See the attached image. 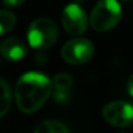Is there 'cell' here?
I'll return each mask as SVG.
<instances>
[{
  "label": "cell",
  "mask_w": 133,
  "mask_h": 133,
  "mask_svg": "<svg viewBox=\"0 0 133 133\" xmlns=\"http://www.w3.org/2000/svg\"><path fill=\"white\" fill-rule=\"evenodd\" d=\"M53 88L58 93L67 92L74 84V78L70 74H58L53 78Z\"/></svg>",
  "instance_id": "11"
},
{
  "label": "cell",
  "mask_w": 133,
  "mask_h": 133,
  "mask_svg": "<svg viewBox=\"0 0 133 133\" xmlns=\"http://www.w3.org/2000/svg\"><path fill=\"white\" fill-rule=\"evenodd\" d=\"M102 116L114 127H129L133 124V105L127 101H112L103 107Z\"/></svg>",
  "instance_id": "5"
},
{
  "label": "cell",
  "mask_w": 133,
  "mask_h": 133,
  "mask_svg": "<svg viewBox=\"0 0 133 133\" xmlns=\"http://www.w3.org/2000/svg\"><path fill=\"white\" fill-rule=\"evenodd\" d=\"M17 23V17L9 10H0V35L9 32Z\"/></svg>",
  "instance_id": "10"
},
{
  "label": "cell",
  "mask_w": 133,
  "mask_h": 133,
  "mask_svg": "<svg viewBox=\"0 0 133 133\" xmlns=\"http://www.w3.org/2000/svg\"><path fill=\"white\" fill-rule=\"evenodd\" d=\"M34 133H70L69 128L58 120H45L36 125Z\"/></svg>",
  "instance_id": "8"
},
{
  "label": "cell",
  "mask_w": 133,
  "mask_h": 133,
  "mask_svg": "<svg viewBox=\"0 0 133 133\" xmlns=\"http://www.w3.org/2000/svg\"><path fill=\"white\" fill-rule=\"evenodd\" d=\"M58 29L57 25L45 17L35 19L27 31L29 45L35 49H48L57 42Z\"/></svg>",
  "instance_id": "3"
},
{
  "label": "cell",
  "mask_w": 133,
  "mask_h": 133,
  "mask_svg": "<svg viewBox=\"0 0 133 133\" xmlns=\"http://www.w3.org/2000/svg\"><path fill=\"white\" fill-rule=\"evenodd\" d=\"M0 63H1V62H0Z\"/></svg>",
  "instance_id": "15"
},
{
  "label": "cell",
  "mask_w": 133,
  "mask_h": 133,
  "mask_svg": "<svg viewBox=\"0 0 133 133\" xmlns=\"http://www.w3.org/2000/svg\"><path fill=\"white\" fill-rule=\"evenodd\" d=\"M122 19V6L118 0H99L93 8L89 23L94 31L105 32L114 29Z\"/></svg>",
  "instance_id": "2"
},
{
  "label": "cell",
  "mask_w": 133,
  "mask_h": 133,
  "mask_svg": "<svg viewBox=\"0 0 133 133\" xmlns=\"http://www.w3.org/2000/svg\"><path fill=\"white\" fill-rule=\"evenodd\" d=\"M26 0H3V4L6 8H17L19 5H22Z\"/></svg>",
  "instance_id": "12"
},
{
  "label": "cell",
  "mask_w": 133,
  "mask_h": 133,
  "mask_svg": "<svg viewBox=\"0 0 133 133\" xmlns=\"http://www.w3.org/2000/svg\"><path fill=\"white\" fill-rule=\"evenodd\" d=\"M94 54V45L84 38H75L63 45L61 56L70 65H83L90 61Z\"/></svg>",
  "instance_id": "4"
},
{
  "label": "cell",
  "mask_w": 133,
  "mask_h": 133,
  "mask_svg": "<svg viewBox=\"0 0 133 133\" xmlns=\"http://www.w3.org/2000/svg\"><path fill=\"white\" fill-rule=\"evenodd\" d=\"M53 90L52 80L42 72L23 74L14 89V98L18 109L25 114L36 112L49 98Z\"/></svg>",
  "instance_id": "1"
},
{
  "label": "cell",
  "mask_w": 133,
  "mask_h": 133,
  "mask_svg": "<svg viewBox=\"0 0 133 133\" xmlns=\"http://www.w3.org/2000/svg\"><path fill=\"white\" fill-rule=\"evenodd\" d=\"M12 103V92L6 82L0 79V118H3Z\"/></svg>",
  "instance_id": "9"
},
{
  "label": "cell",
  "mask_w": 133,
  "mask_h": 133,
  "mask_svg": "<svg viewBox=\"0 0 133 133\" xmlns=\"http://www.w3.org/2000/svg\"><path fill=\"white\" fill-rule=\"evenodd\" d=\"M62 25L66 32L71 36H80L88 27V17L85 10L78 3L66 5L62 12Z\"/></svg>",
  "instance_id": "6"
},
{
  "label": "cell",
  "mask_w": 133,
  "mask_h": 133,
  "mask_svg": "<svg viewBox=\"0 0 133 133\" xmlns=\"http://www.w3.org/2000/svg\"><path fill=\"white\" fill-rule=\"evenodd\" d=\"M0 54L8 61H21L27 54V46L19 39L8 38L0 44Z\"/></svg>",
  "instance_id": "7"
},
{
  "label": "cell",
  "mask_w": 133,
  "mask_h": 133,
  "mask_svg": "<svg viewBox=\"0 0 133 133\" xmlns=\"http://www.w3.org/2000/svg\"><path fill=\"white\" fill-rule=\"evenodd\" d=\"M82 1H84V0H74V3H78V4H79V3H82Z\"/></svg>",
  "instance_id": "14"
},
{
  "label": "cell",
  "mask_w": 133,
  "mask_h": 133,
  "mask_svg": "<svg viewBox=\"0 0 133 133\" xmlns=\"http://www.w3.org/2000/svg\"><path fill=\"white\" fill-rule=\"evenodd\" d=\"M127 89H128L129 96L133 97V74L131 75V78H129V80H128V83H127Z\"/></svg>",
  "instance_id": "13"
}]
</instances>
